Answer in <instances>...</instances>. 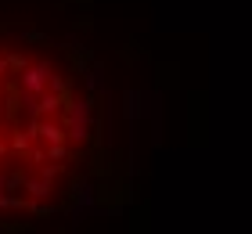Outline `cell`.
<instances>
[{
    "mask_svg": "<svg viewBox=\"0 0 252 234\" xmlns=\"http://www.w3.org/2000/svg\"><path fill=\"white\" fill-rule=\"evenodd\" d=\"M94 115L90 101H65V119H68V137L72 140H87V126Z\"/></svg>",
    "mask_w": 252,
    "mask_h": 234,
    "instance_id": "1",
    "label": "cell"
},
{
    "mask_svg": "<svg viewBox=\"0 0 252 234\" xmlns=\"http://www.w3.org/2000/svg\"><path fill=\"white\" fill-rule=\"evenodd\" d=\"M18 83H22V94H43V90H51V62H32L22 68V76H18Z\"/></svg>",
    "mask_w": 252,
    "mask_h": 234,
    "instance_id": "2",
    "label": "cell"
},
{
    "mask_svg": "<svg viewBox=\"0 0 252 234\" xmlns=\"http://www.w3.org/2000/svg\"><path fill=\"white\" fill-rule=\"evenodd\" d=\"M40 137L47 140V144H62V140L68 137V130L58 126V123H40Z\"/></svg>",
    "mask_w": 252,
    "mask_h": 234,
    "instance_id": "3",
    "label": "cell"
},
{
    "mask_svg": "<svg viewBox=\"0 0 252 234\" xmlns=\"http://www.w3.org/2000/svg\"><path fill=\"white\" fill-rule=\"evenodd\" d=\"M43 155H47V159H51V162H62V159H65V155H68V151H65V144H51V148H47V151H43Z\"/></svg>",
    "mask_w": 252,
    "mask_h": 234,
    "instance_id": "4",
    "label": "cell"
},
{
    "mask_svg": "<svg viewBox=\"0 0 252 234\" xmlns=\"http://www.w3.org/2000/svg\"><path fill=\"white\" fill-rule=\"evenodd\" d=\"M29 140H32V134H29V130H22V134H15V140H11V144H15V151H26V148H29Z\"/></svg>",
    "mask_w": 252,
    "mask_h": 234,
    "instance_id": "5",
    "label": "cell"
},
{
    "mask_svg": "<svg viewBox=\"0 0 252 234\" xmlns=\"http://www.w3.org/2000/svg\"><path fill=\"white\" fill-rule=\"evenodd\" d=\"M7 72H11V62H7V58H0V83H4Z\"/></svg>",
    "mask_w": 252,
    "mask_h": 234,
    "instance_id": "6",
    "label": "cell"
},
{
    "mask_svg": "<svg viewBox=\"0 0 252 234\" xmlns=\"http://www.w3.org/2000/svg\"><path fill=\"white\" fill-rule=\"evenodd\" d=\"M0 159H4V144H0Z\"/></svg>",
    "mask_w": 252,
    "mask_h": 234,
    "instance_id": "7",
    "label": "cell"
},
{
    "mask_svg": "<svg viewBox=\"0 0 252 234\" xmlns=\"http://www.w3.org/2000/svg\"><path fill=\"white\" fill-rule=\"evenodd\" d=\"M0 94H4V87H0Z\"/></svg>",
    "mask_w": 252,
    "mask_h": 234,
    "instance_id": "8",
    "label": "cell"
}]
</instances>
